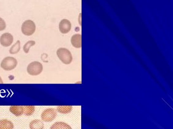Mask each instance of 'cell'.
<instances>
[{
    "label": "cell",
    "mask_w": 173,
    "mask_h": 129,
    "mask_svg": "<svg viewBox=\"0 0 173 129\" xmlns=\"http://www.w3.org/2000/svg\"><path fill=\"white\" fill-rule=\"evenodd\" d=\"M56 54L59 59L62 61L64 64H69L72 61V55L71 52L66 48H59L58 49Z\"/></svg>",
    "instance_id": "cell-1"
},
{
    "label": "cell",
    "mask_w": 173,
    "mask_h": 129,
    "mask_svg": "<svg viewBox=\"0 0 173 129\" xmlns=\"http://www.w3.org/2000/svg\"><path fill=\"white\" fill-rule=\"evenodd\" d=\"M17 60L12 57H7L5 58L1 63L2 68L7 71L13 70L17 67Z\"/></svg>",
    "instance_id": "cell-2"
},
{
    "label": "cell",
    "mask_w": 173,
    "mask_h": 129,
    "mask_svg": "<svg viewBox=\"0 0 173 129\" xmlns=\"http://www.w3.org/2000/svg\"><path fill=\"white\" fill-rule=\"evenodd\" d=\"M43 65L38 61H34L28 64L27 71L31 76H37L43 71Z\"/></svg>",
    "instance_id": "cell-3"
},
{
    "label": "cell",
    "mask_w": 173,
    "mask_h": 129,
    "mask_svg": "<svg viewBox=\"0 0 173 129\" xmlns=\"http://www.w3.org/2000/svg\"><path fill=\"white\" fill-rule=\"evenodd\" d=\"M35 24L31 20H26L22 24L21 31L25 36H31L35 33Z\"/></svg>",
    "instance_id": "cell-4"
},
{
    "label": "cell",
    "mask_w": 173,
    "mask_h": 129,
    "mask_svg": "<svg viewBox=\"0 0 173 129\" xmlns=\"http://www.w3.org/2000/svg\"><path fill=\"white\" fill-rule=\"evenodd\" d=\"M57 113L53 108H48L43 111L42 113L41 119L45 122H52L56 118Z\"/></svg>",
    "instance_id": "cell-5"
},
{
    "label": "cell",
    "mask_w": 173,
    "mask_h": 129,
    "mask_svg": "<svg viewBox=\"0 0 173 129\" xmlns=\"http://www.w3.org/2000/svg\"><path fill=\"white\" fill-rule=\"evenodd\" d=\"M13 41V37L9 33H5L0 38V43L4 47H8L12 44Z\"/></svg>",
    "instance_id": "cell-6"
},
{
    "label": "cell",
    "mask_w": 173,
    "mask_h": 129,
    "mask_svg": "<svg viewBox=\"0 0 173 129\" xmlns=\"http://www.w3.org/2000/svg\"><path fill=\"white\" fill-rule=\"evenodd\" d=\"M59 30L61 33L64 34L68 33L71 28V22L68 20H63L59 23Z\"/></svg>",
    "instance_id": "cell-7"
},
{
    "label": "cell",
    "mask_w": 173,
    "mask_h": 129,
    "mask_svg": "<svg viewBox=\"0 0 173 129\" xmlns=\"http://www.w3.org/2000/svg\"><path fill=\"white\" fill-rule=\"evenodd\" d=\"M81 35L80 34H74L71 39V43L73 46L75 48H81L82 46Z\"/></svg>",
    "instance_id": "cell-8"
},
{
    "label": "cell",
    "mask_w": 173,
    "mask_h": 129,
    "mask_svg": "<svg viewBox=\"0 0 173 129\" xmlns=\"http://www.w3.org/2000/svg\"><path fill=\"white\" fill-rule=\"evenodd\" d=\"M10 111L17 116L24 114V106H11L9 108Z\"/></svg>",
    "instance_id": "cell-9"
},
{
    "label": "cell",
    "mask_w": 173,
    "mask_h": 129,
    "mask_svg": "<svg viewBox=\"0 0 173 129\" xmlns=\"http://www.w3.org/2000/svg\"><path fill=\"white\" fill-rule=\"evenodd\" d=\"M14 125L10 120L7 119L0 120V129H13Z\"/></svg>",
    "instance_id": "cell-10"
},
{
    "label": "cell",
    "mask_w": 173,
    "mask_h": 129,
    "mask_svg": "<svg viewBox=\"0 0 173 129\" xmlns=\"http://www.w3.org/2000/svg\"><path fill=\"white\" fill-rule=\"evenodd\" d=\"M30 129H44V125L41 120H35L30 123Z\"/></svg>",
    "instance_id": "cell-11"
},
{
    "label": "cell",
    "mask_w": 173,
    "mask_h": 129,
    "mask_svg": "<svg viewBox=\"0 0 173 129\" xmlns=\"http://www.w3.org/2000/svg\"><path fill=\"white\" fill-rule=\"evenodd\" d=\"M50 129H72L69 125L64 122H56L53 124Z\"/></svg>",
    "instance_id": "cell-12"
},
{
    "label": "cell",
    "mask_w": 173,
    "mask_h": 129,
    "mask_svg": "<svg viewBox=\"0 0 173 129\" xmlns=\"http://www.w3.org/2000/svg\"><path fill=\"white\" fill-rule=\"evenodd\" d=\"M56 110L58 112L62 114H68L72 110V106H58Z\"/></svg>",
    "instance_id": "cell-13"
},
{
    "label": "cell",
    "mask_w": 173,
    "mask_h": 129,
    "mask_svg": "<svg viewBox=\"0 0 173 129\" xmlns=\"http://www.w3.org/2000/svg\"><path fill=\"white\" fill-rule=\"evenodd\" d=\"M35 110L34 106H24V114L25 116H32L34 113Z\"/></svg>",
    "instance_id": "cell-14"
},
{
    "label": "cell",
    "mask_w": 173,
    "mask_h": 129,
    "mask_svg": "<svg viewBox=\"0 0 173 129\" xmlns=\"http://www.w3.org/2000/svg\"><path fill=\"white\" fill-rule=\"evenodd\" d=\"M20 49H21V42L20 41L18 40L17 41L15 44L11 47L9 51V52L11 54H14L18 53L20 51Z\"/></svg>",
    "instance_id": "cell-15"
},
{
    "label": "cell",
    "mask_w": 173,
    "mask_h": 129,
    "mask_svg": "<svg viewBox=\"0 0 173 129\" xmlns=\"http://www.w3.org/2000/svg\"><path fill=\"white\" fill-rule=\"evenodd\" d=\"M35 45V42L34 41H30L27 42L24 46V52H25V53H28L30 48L34 46Z\"/></svg>",
    "instance_id": "cell-16"
},
{
    "label": "cell",
    "mask_w": 173,
    "mask_h": 129,
    "mask_svg": "<svg viewBox=\"0 0 173 129\" xmlns=\"http://www.w3.org/2000/svg\"><path fill=\"white\" fill-rule=\"evenodd\" d=\"M6 28V23L2 18L0 17V31H2Z\"/></svg>",
    "instance_id": "cell-17"
},
{
    "label": "cell",
    "mask_w": 173,
    "mask_h": 129,
    "mask_svg": "<svg viewBox=\"0 0 173 129\" xmlns=\"http://www.w3.org/2000/svg\"><path fill=\"white\" fill-rule=\"evenodd\" d=\"M3 81L2 80V79H1V77H0V84H3Z\"/></svg>",
    "instance_id": "cell-18"
}]
</instances>
